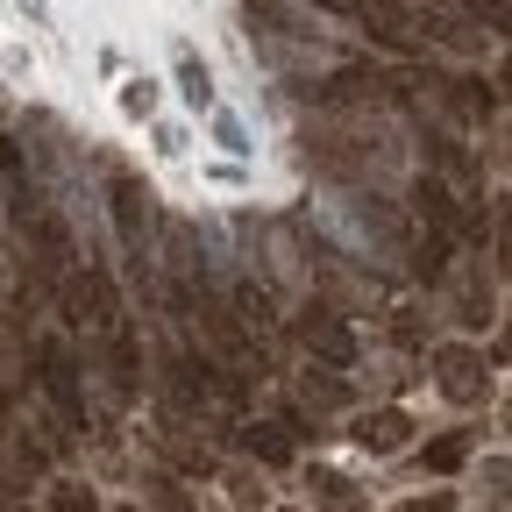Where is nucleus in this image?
Listing matches in <instances>:
<instances>
[{
  "instance_id": "423d86ee",
  "label": "nucleus",
  "mask_w": 512,
  "mask_h": 512,
  "mask_svg": "<svg viewBox=\"0 0 512 512\" xmlns=\"http://www.w3.org/2000/svg\"><path fill=\"white\" fill-rule=\"evenodd\" d=\"M356 448H370V456H392V448H406L413 441V420L399 413V406H370V413H356Z\"/></svg>"
},
{
  "instance_id": "f3484780",
  "label": "nucleus",
  "mask_w": 512,
  "mask_h": 512,
  "mask_svg": "<svg viewBox=\"0 0 512 512\" xmlns=\"http://www.w3.org/2000/svg\"><path fill=\"white\" fill-rule=\"evenodd\" d=\"M299 392H306V406H342V384L335 377H306Z\"/></svg>"
},
{
  "instance_id": "9d476101",
  "label": "nucleus",
  "mask_w": 512,
  "mask_h": 512,
  "mask_svg": "<svg viewBox=\"0 0 512 512\" xmlns=\"http://www.w3.org/2000/svg\"><path fill=\"white\" fill-rule=\"evenodd\" d=\"M470 448H477V434H470V427H456V434L427 441V456H420V463H427L434 477H448V470H463V463H470Z\"/></svg>"
},
{
  "instance_id": "6e6552de",
  "label": "nucleus",
  "mask_w": 512,
  "mask_h": 512,
  "mask_svg": "<svg viewBox=\"0 0 512 512\" xmlns=\"http://www.w3.org/2000/svg\"><path fill=\"white\" fill-rule=\"evenodd\" d=\"M235 441H242V456L271 463V470H285V463H292V434H285V427H271V420H249Z\"/></svg>"
},
{
  "instance_id": "412c9836",
  "label": "nucleus",
  "mask_w": 512,
  "mask_h": 512,
  "mask_svg": "<svg viewBox=\"0 0 512 512\" xmlns=\"http://www.w3.org/2000/svg\"><path fill=\"white\" fill-rule=\"evenodd\" d=\"M505 434H512V406H505Z\"/></svg>"
},
{
  "instance_id": "4be33fe9",
  "label": "nucleus",
  "mask_w": 512,
  "mask_h": 512,
  "mask_svg": "<svg viewBox=\"0 0 512 512\" xmlns=\"http://www.w3.org/2000/svg\"><path fill=\"white\" fill-rule=\"evenodd\" d=\"M505 86H512V64H505Z\"/></svg>"
},
{
  "instance_id": "ddd939ff",
  "label": "nucleus",
  "mask_w": 512,
  "mask_h": 512,
  "mask_svg": "<svg viewBox=\"0 0 512 512\" xmlns=\"http://www.w3.org/2000/svg\"><path fill=\"white\" fill-rule=\"evenodd\" d=\"M484 498L491 505H512V456H491L484 463Z\"/></svg>"
},
{
  "instance_id": "f03ea898",
  "label": "nucleus",
  "mask_w": 512,
  "mask_h": 512,
  "mask_svg": "<svg viewBox=\"0 0 512 512\" xmlns=\"http://www.w3.org/2000/svg\"><path fill=\"white\" fill-rule=\"evenodd\" d=\"M36 377H43V392H50L57 420H64V427H86V370H79L72 342L50 335V342L36 349Z\"/></svg>"
},
{
  "instance_id": "f257e3e1",
  "label": "nucleus",
  "mask_w": 512,
  "mask_h": 512,
  "mask_svg": "<svg viewBox=\"0 0 512 512\" xmlns=\"http://www.w3.org/2000/svg\"><path fill=\"white\" fill-rule=\"evenodd\" d=\"M171 399L185 406V413H200V420H235V384L214 370V363H200V356H178L171 363Z\"/></svg>"
},
{
  "instance_id": "a211bd4d",
  "label": "nucleus",
  "mask_w": 512,
  "mask_h": 512,
  "mask_svg": "<svg viewBox=\"0 0 512 512\" xmlns=\"http://www.w3.org/2000/svg\"><path fill=\"white\" fill-rule=\"evenodd\" d=\"M498 264L512 271V200H498Z\"/></svg>"
},
{
  "instance_id": "39448f33",
  "label": "nucleus",
  "mask_w": 512,
  "mask_h": 512,
  "mask_svg": "<svg viewBox=\"0 0 512 512\" xmlns=\"http://www.w3.org/2000/svg\"><path fill=\"white\" fill-rule=\"evenodd\" d=\"M114 221H121V242L136 256V271L150 264V242H157V207H150V185L136 178H114Z\"/></svg>"
},
{
  "instance_id": "4468645a",
  "label": "nucleus",
  "mask_w": 512,
  "mask_h": 512,
  "mask_svg": "<svg viewBox=\"0 0 512 512\" xmlns=\"http://www.w3.org/2000/svg\"><path fill=\"white\" fill-rule=\"evenodd\" d=\"M50 512H100V498L86 484H50Z\"/></svg>"
},
{
  "instance_id": "7ed1b4c3",
  "label": "nucleus",
  "mask_w": 512,
  "mask_h": 512,
  "mask_svg": "<svg viewBox=\"0 0 512 512\" xmlns=\"http://www.w3.org/2000/svg\"><path fill=\"white\" fill-rule=\"evenodd\" d=\"M292 335H299V349H306V356H320L328 370H349V363H356V328H349L335 306H299Z\"/></svg>"
},
{
  "instance_id": "0eeeda50",
  "label": "nucleus",
  "mask_w": 512,
  "mask_h": 512,
  "mask_svg": "<svg viewBox=\"0 0 512 512\" xmlns=\"http://www.w3.org/2000/svg\"><path fill=\"white\" fill-rule=\"evenodd\" d=\"M356 15L370 22V36H377V43H392V50H413V43H420V36H413L420 22L399 8V0H356Z\"/></svg>"
},
{
  "instance_id": "1a4fd4ad",
  "label": "nucleus",
  "mask_w": 512,
  "mask_h": 512,
  "mask_svg": "<svg viewBox=\"0 0 512 512\" xmlns=\"http://www.w3.org/2000/svg\"><path fill=\"white\" fill-rule=\"evenodd\" d=\"M306 484H313V505H320V512H363V491H356L342 470H313Z\"/></svg>"
},
{
  "instance_id": "aec40b11",
  "label": "nucleus",
  "mask_w": 512,
  "mask_h": 512,
  "mask_svg": "<svg viewBox=\"0 0 512 512\" xmlns=\"http://www.w3.org/2000/svg\"><path fill=\"white\" fill-rule=\"evenodd\" d=\"M406 512H448V491H434V498H413Z\"/></svg>"
},
{
  "instance_id": "2eb2a0df",
  "label": "nucleus",
  "mask_w": 512,
  "mask_h": 512,
  "mask_svg": "<svg viewBox=\"0 0 512 512\" xmlns=\"http://www.w3.org/2000/svg\"><path fill=\"white\" fill-rule=\"evenodd\" d=\"M150 498H157V512H192V498H185L171 477H150Z\"/></svg>"
},
{
  "instance_id": "20e7f679",
  "label": "nucleus",
  "mask_w": 512,
  "mask_h": 512,
  "mask_svg": "<svg viewBox=\"0 0 512 512\" xmlns=\"http://www.w3.org/2000/svg\"><path fill=\"white\" fill-rule=\"evenodd\" d=\"M434 384H441V399H456V406H484L491 399V363L470 342H441L434 349Z\"/></svg>"
},
{
  "instance_id": "6ab92c4d",
  "label": "nucleus",
  "mask_w": 512,
  "mask_h": 512,
  "mask_svg": "<svg viewBox=\"0 0 512 512\" xmlns=\"http://www.w3.org/2000/svg\"><path fill=\"white\" fill-rule=\"evenodd\" d=\"M185 100H192V107H207V72H200L192 57H185Z\"/></svg>"
},
{
  "instance_id": "f8f14e48",
  "label": "nucleus",
  "mask_w": 512,
  "mask_h": 512,
  "mask_svg": "<svg viewBox=\"0 0 512 512\" xmlns=\"http://www.w3.org/2000/svg\"><path fill=\"white\" fill-rule=\"evenodd\" d=\"M448 100H456L463 121H484V114H491V93H484L477 79H456V86H448Z\"/></svg>"
},
{
  "instance_id": "dca6fc26",
  "label": "nucleus",
  "mask_w": 512,
  "mask_h": 512,
  "mask_svg": "<svg viewBox=\"0 0 512 512\" xmlns=\"http://www.w3.org/2000/svg\"><path fill=\"white\" fill-rule=\"evenodd\" d=\"M470 15H484L498 36H512V0H470Z\"/></svg>"
},
{
  "instance_id": "9b49d317",
  "label": "nucleus",
  "mask_w": 512,
  "mask_h": 512,
  "mask_svg": "<svg viewBox=\"0 0 512 512\" xmlns=\"http://www.w3.org/2000/svg\"><path fill=\"white\" fill-rule=\"evenodd\" d=\"M456 320H470V328H484L491 320V285L477 271H456Z\"/></svg>"
}]
</instances>
